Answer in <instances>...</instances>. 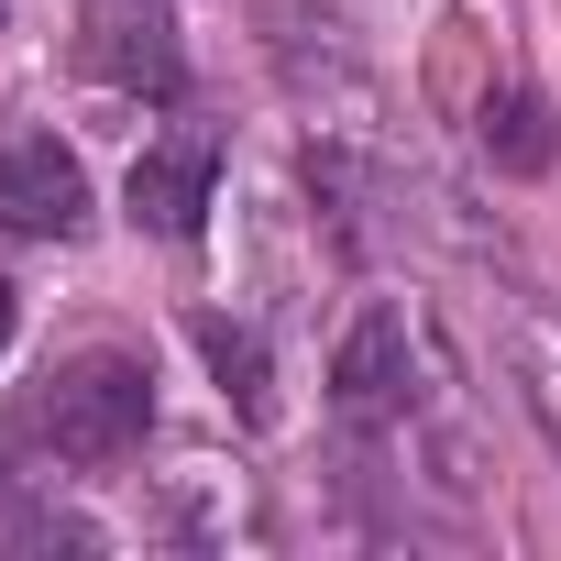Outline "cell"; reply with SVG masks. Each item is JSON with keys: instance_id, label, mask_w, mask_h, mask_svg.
Masks as SVG:
<instances>
[{"instance_id": "obj_7", "label": "cell", "mask_w": 561, "mask_h": 561, "mask_svg": "<svg viewBox=\"0 0 561 561\" xmlns=\"http://www.w3.org/2000/svg\"><path fill=\"white\" fill-rule=\"evenodd\" d=\"M484 154H495L506 176H539V165H550V111H539L528 89L484 100Z\"/></svg>"}, {"instance_id": "obj_1", "label": "cell", "mask_w": 561, "mask_h": 561, "mask_svg": "<svg viewBox=\"0 0 561 561\" xmlns=\"http://www.w3.org/2000/svg\"><path fill=\"white\" fill-rule=\"evenodd\" d=\"M23 430H34L56 462L100 473V462L144 451V430H154V375H144L133 353H78V364L45 375V397L23 408Z\"/></svg>"}, {"instance_id": "obj_2", "label": "cell", "mask_w": 561, "mask_h": 561, "mask_svg": "<svg viewBox=\"0 0 561 561\" xmlns=\"http://www.w3.org/2000/svg\"><path fill=\"white\" fill-rule=\"evenodd\" d=\"M419 375H430V342H419V320H408L397 298H375V309L342 331V353H331V397H342V419H364V430L408 419V408H419Z\"/></svg>"}, {"instance_id": "obj_4", "label": "cell", "mask_w": 561, "mask_h": 561, "mask_svg": "<svg viewBox=\"0 0 561 561\" xmlns=\"http://www.w3.org/2000/svg\"><path fill=\"white\" fill-rule=\"evenodd\" d=\"M78 220H89V165L56 133H23L0 154V231L12 242H67Z\"/></svg>"}, {"instance_id": "obj_5", "label": "cell", "mask_w": 561, "mask_h": 561, "mask_svg": "<svg viewBox=\"0 0 561 561\" xmlns=\"http://www.w3.org/2000/svg\"><path fill=\"white\" fill-rule=\"evenodd\" d=\"M209 187H220V154H209V144H154V154H133V220L165 231V242H187V231L209 220Z\"/></svg>"}, {"instance_id": "obj_8", "label": "cell", "mask_w": 561, "mask_h": 561, "mask_svg": "<svg viewBox=\"0 0 561 561\" xmlns=\"http://www.w3.org/2000/svg\"><path fill=\"white\" fill-rule=\"evenodd\" d=\"M12 320H23V298H12V275H0V353H12Z\"/></svg>"}, {"instance_id": "obj_3", "label": "cell", "mask_w": 561, "mask_h": 561, "mask_svg": "<svg viewBox=\"0 0 561 561\" xmlns=\"http://www.w3.org/2000/svg\"><path fill=\"white\" fill-rule=\"evenodd\" d=\"M78 67L100 89H122V100H176L187 89V45H176V23L154 0H89L78 12Z\"/></svg>"}, {"instance_id": "obj_6", "label": "cell", "mask_w": 561, "mask_h": 561, "mask_svg": "<svg viewBox=\"0 0 561 561\" xmlns=\"http://www.w3.org/2000/svg\"><path fill=\"white\" fill-rule=\"evenodd\" d=\"M198 353H209V375H220V397H231L242 419L275 408V386H264V342H253L242 320H198Z\"/></svg>"}]
</instances>
